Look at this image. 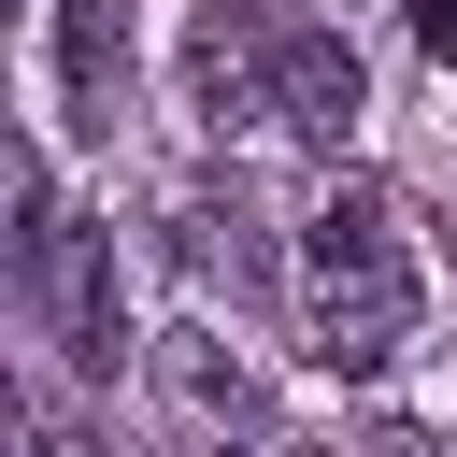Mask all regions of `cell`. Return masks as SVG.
<instances>
[{
    "instance_id": "cell-1",
    "label": "cell",
    "mask_w": 457,
    "mask_h": 457,
    "mask_svg": "<svg viewBox=\"0 0 457 457\" xmlns=\"http://www.w3.org/2000/svg\"><path fill=\"white\" fill-rule=\"evenodd\" d=\"M286 286H300V357L343 371V386H371V371L414 343V214H400V186H386V171H343V186L314 200Z\"/></svg>"
},
{
    "instance_id": "cell-2",
    "label": "cell",
    "mask_w": 457,
    "mask_h": 457,
    "mask_svg": "<svg viewBox=\"0 0 457 457\" xmlns=\"http://www.w3.org/2000/svg\"><path fill=\"white\" fill-rule=\"evenodd\" d=\"M14 286H29V314H43V343H57L71 371H114V357H129L114 243L57 214V171H43V157H14Z\"/></svg>"
},
{
    "instance_id": "cell-3",
    "label": "cell",
    "mask_w": 457,
    "mask_h": 457,
    "mask_svg": "<svg viewBox=\"0 0 457 457\" xmlns=\"http://www.w3.org/2000/svg\"><path fill=\"white\" fill-rule=\"evenodd\" d=\"M157 400H171L214 457H271V386H257V357H243L228 328H171V343H157Z\"/></svg>"
},
{
    "instance_id": "cell-4",
    "label": "cell",
    "mask_w": 457,
    "mask_h": 457,
    "mask_svg": "<svg viewBox=\"0 0 457 457\" xmlns=\"http://www.w3.org/2000/svg\"><path fill=\"white\" fill-rule=\"evenodd\" d=\"M357 114H371V71H357V43L328 29V14H300V29H271V129H300V143H357Z\"/></svg>"
},
{
    "instance_id": "cell-5",
    "label": "cell",
    "mask_w": 457,
    "mask_h": 457,
    "mask_svg": "<svg viewBox=\"0 0 457 457\" xmlns=\"http://www.w3.org/2000/svg\"><path fill=\"white\" fill-rule=\"evenodd\" d=\"M186 129H271V43H257V0H214L186 29Z\"/></svg>"
},
{
    "instance_id": "cell-6",
    "label": "cell",
    "mask_w": 457,
    "mask_h": 457,
    "mask_svg": "<svg viewBox=\"0 0 457 457\" xmlns=\"http://www.w3.org/2000/svg\"><path fill=\"white\" fill-rule=\"evenodd\" d=\"M171 257H186L200 286H228V300L271 286V243H257V200H243V186H186V200H171Z\"/></svg>"
},
{
    "instance_id": "cell-7",
    "label": "cell",
    "mask_w": 457,
    "mask_h": 457,
    "mask_svg": "<svg viewBox=\"0 0 457 457\" xmlns=\"http://www.w3.org/2000/svg\"><path fill=\"white\" fill-rule=\"evenodd\" d=\"M114 86H129V0H57V100H71V129H114Z\"/></svg>"
},
{
    "instance_id": "cell-8",
    "label": "cell",
    "mask_w": 457,
    "mask_h": 457,
    "mask_svg": "<svg viewBox=\"0 0 457 457\" xmlns=\"http://www.w3.org/2000/svg\"><path fill=\"white\" fill-rule=\"evenodd\" d=\"M14 457H100V428H71L57 400H14Z\"/></svg>"
},
{
    "instance_id": "cell-9",
    "label": "cell",
    "mask_w": 457,
    "mask_h": 457,
    "mask_svg": "<svg viewBox=\"0 0 457 457\" xmlns=\"http://www.w3.org/2000/svg\"><path fill=\"white\" fill-rule=\"evenodd\" d=\"M357 457H457V443H443V428H400V414H386V428H357Z\"/></svg>"
},
{
    "instance_id": "cell-10",
    "label": "cell",
    "mask_w": 457,
    "mask_h": 457,
    "mask_svg": "<svg viewBox=\"0 0 457 457\" xmlns=\"http://www.w3.org/2000/svg\"><path fill=\"white\" fill-rule=\"evenodd\" d=\"M414 43H428V57L457 71V0H414Z\"/></svg>"
}]
</instances>
